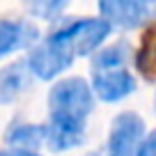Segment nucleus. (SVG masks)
Segmentation results:
<instances>
[{
  "instance_id": "nucleus-12",
  "label": "nucleus",
  "mask_w": 156,
  "mask_h": 156,
  "mask_svg": "<svg viewBox=\"0 0 156 156\" xmlns=\"http://www.w3.org/2000/svg\"><path fill=\"white\" fill-rule=\"evenodd\" d=\"M0 156H39V154L34 149H19V147H14V149H2Z\"/></svg>"
},
{
  "instance_id": "nucleus-10",
  "label": "nucleus",
  "mask_w": 156,
  "mask_h": 156,
  "mask_svg": "<svg viewBox=\"0 0 156 156\" xmlns=\"http://www.w3.org/2000/svg\"><path fill=\"white\" fill-rule=\"evenodd\" d=\"M129 60V46L124 41L112 44L108 48L99 51L92 58V67L94 71H106V69H122V64Z\"/></svg>"
},
{
  "instance_id": "nucleus-9",
  "label": "nucleus",
  "mask_w": 156,
  "mask_h": 156,
  "mask_svg": "<svg viewBox=\"0 0 156 156\" xmlns=\"http://www.w3.org/2000/svg\"><path fill=\"white\" fill-rule=\"evenodd\" d=\"M48 129L37 126V124H16L7 131V142L19 149H34L41 142H46Z\"/></svg>"
},
{
  "instance_id": "nucleus-2",
  "label": "nucleus",
  "mask_w": 156,
  "mask_h": 156,
  "mask_svg": "<svg viewBox=\"0 0 156 156\" xmlns=\"http://www.w3.org/2000/svg\"><path fill=\"white\" fill-rule=\"evenodd\" d=\"M108 34H110V23L106 19H80L55 30L53 37L60 39L62 44H67L78 58V55L94 53Z\"/></svg>"
},
{
  "instance_id": "nucleus-4",
  "label": "nucleus",
  "mask_w": 156,
  "mask_h": 156,
  "mask_svg": "<svg viewBox=\"0 0 156 156\" xmlns=\"http://www.w3.org/2000/svg\"><path fill=\"white\" fill-rule=\"evenodd\" d=\"M145 138V122L136 112H122L115 117L108 136V156H140Z\"/></svg>"
},
{
  "instance_id": "nucleus-13",
  "label": "nucleus",
  "mask_w": 156,
  "mask_h": 156,
  "mask_svg": "<svg viewBox=\"0 0 156 156\" xmlns=\"http://www.w3.org/2000/svg\"><path fill=\"white\" fill-rule=\"evenodd\" d=\"M138 5L142 7V12H145V16H147L151 9H156V0H138Z\"/></svg>"
},
{
  "instance_id": "nucleus-8",
  "label": "nucleus",
  "mask_w": 156,
  "mask_h": 156,
  "mask_svg": "<svg viewBox=\"0 0 156 156\" xmlns=\"http://www.w3.org/2000/svg\"><path fill=\"white\" fill-rule=\"evenodd\" d=\"M25 62H16L0 69V103H12L25 87Z\"/></svg>"
},
{
  "instance_id": "nucleus-7",
  "label": "nucleus",
  "mask_w": 156,
  "mask_h": 156,
  "mask_svg": "<svg viewBox=\"0 0 156 156\" xmlns=\"http://www.w3.org/2000/svg\"><path fill=\"white\" fill-rule=\"evenodd\" d=\"M37 28L23 21H0V60L37 39Z\"/></svg>"
},
{
  "instance_id": "nucleus-5",
  "label": "nucleus",
  "mask_w": 156,
  "mask_h": 156,
  "mask_svg": "<svg viewBox=\"0 0 156 156\" xmlns=\"http://www.w3.org/2000/svg\"><path fill=\"white\" fill-rule=\"evenodd\" d=\"M92 90L103 101H119L136 90V80L126 69H106V71H94Z\"/></svg>"
},
{
  "instance_id": "nucleus-15",
  "label": "nucleus",
  "mask_w": 156,
  "mask_h": 156,
  "mask_svg": "<svg viewBox=\"0 0 156 156\" xmlns=\"http://www.w3.org/2000/svg\"><path fill=\"white\" fill-rule=\"evenodd\" d=\"M140 156H156V149H151L149 145H145V147H142V151H140Z\"/></svg>"
},
{
  "instance_id": "nucleus-1",
  "label": "nucleus",
  "mask_w": 156,
  "mask_h": 156,
  "mask_svg": "<svg viewBox=\"0 0 156 156\" xmlns=\"http://www.w3.org/2000/svg\"><path fill=\"white\" fill-rule=\"evenodd\" d=\"M94 90L83 78H64L48 92V142L51 151L78 147L85 138V119L94 108Z\"/></svg>"
},
{
  "instance_id": "nucleus-6",
  "label": "nucleus",
  "mask_w": 156,
  "mask_h": 156,
  "mask_svg": "<svg viewBox=\"0 0 156 156\" xmlns=\"http://www.w3.org/2000/svg\"><path fill=\"white\" fill-rule=\"evenodd\" d=\"M101 19H106L110 25L133 30L142 23L145 12L138 5V0H99Z\"/></svg>"
},
{
  "instance_id": "nucleus-3",
  "label": "nucleus",
  "mask_w": 156,
  "mask_h": 156,
  "mask_svg": "<svg viewBox=\"0 0 156 156\" xmlns=\"http://www.w3.org/2000/svg\"><path fill=\"white\" fill-rule=\"evenodd\" d=\"M73 60H76V53L51 34L46 41H41L39 46L32 48V53L28 58V67L41 80H51V78L60 76L64 69L71 67Z\"/></svg>"
},
{
  "instance_id": "nucleus-14",
  "label": "nucleus",
  "mask_w": 156,
  "mask_h": 156,
  "mask_svg": "<svg viewBox=\"0 0 156 156\" xmlns=\"http://www.w3.org/2000/svg\"><path fill=\"white\" fill-rule=\"evenodd\" d=\"M145 145H149L151 149H156V131H151L149 136H147V140H145Z\"/></svg>"
},
{
  "instance_id": "nucleus-11",
  "label": "nucleus",
  "mask_w": 156,
  "mask_h": 156,
  "mask_svg": "<svg viewBox=\"0 0 156 156\" xmlns=\"http://www.w3.org/2000/svg\"><path fill=\"white\" fill-rule=\"evenodd\" d=\"M69 0H28L30 12L41 19H55L60 12L67 7Z\"/></svg>"
}]
</instances>
